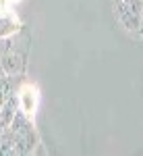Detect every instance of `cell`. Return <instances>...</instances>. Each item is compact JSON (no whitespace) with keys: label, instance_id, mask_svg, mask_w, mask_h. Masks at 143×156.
<instances>
[{"label":"cell","instance_id":"obj_4","mask_svg":"<svg viewBox=\"0 0 143 156\" xmlns=\"http://www.w3.org/2000/svg\"><path fill=\"white\" fill-rule=\"evenodd\" d=\"M12 2L11 0H0V17H11Z\"/></svg>","mask_w":143,"mask_h":156},{"label":"cell","instance_id":"obj_5","mask_svg":"<svg viewBox=\"0 0 143 156\" xmlns=\"http://www.w3.org/2000/svg\"><path fill=\"white\" fill-rule=\"evenodd\" d=\"M11 2H12V4H15V2H21V0H11Z\"/></svg>","mask_w":143,"mask_h":156},{"label":"cell","instance_id":"obj_2","mask_svg":"<svg viewBox=\"0 0 143 156\" xmlns=\"http://www.w3.org/2000/svg\"><path fill=\"white\" fill-rule=\"evenodd\" d=\"M17 104H19V110L27 115L29 119L36 117L37 112V104H39V92H37L36 83H23L17 92Z\"/></svg>","mask_w":143,"mask_h":156},{"label":"cell","instance_id":"obj_3","mask_svg":"<svg viewBox=\"0 0 143 156\" xmlns=\"http://www.w3.org/2000/svg\"><path fill=\"white\" fill-rule=\"evenodd\" d=\"M0 65H2V73L4 75H19L25 69V52H19V50L4 52Z\"/></svg>","mask_w":143,"mask_h":156},{"label":"cell","instance_id":"obj_1","mask_svg":"<svg viewBox=\"0 0 143 156\" xmlns=\"http://www.w3.org/2000/svg\"><path fill=\"white\" fill-rule=\"evenodd\" d=\"M114 12L127 31H139L143 17V0H114Z\"/></svg>","mask_w":143,"mask_h":156}]
</instances>
